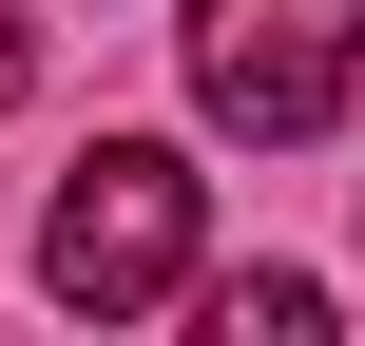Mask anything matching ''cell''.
Returning <instances> with one entry per match:
<instances>
[{"label": "cell", "instance_id": "1", "mask_svg": "<svg viewBox=\"0 0 365 346\" xmlns=\"http://www.w3.org/2000/svg\"><path fill=\"white\" fill-rule=\"evenodd\" d=\"M192 231H212L192 154H173V135H96V154L58 173V212H38V289H58L77 327H135V308L192 289Z\"/></svg>", "mask_w": 365, "mask_h": 346}, {"label": "cell", "instance_id": "3", "mask_svg": "<svg viewBox=\"0 0 365 346\" xmlns=\"http://www.w3.org/2000/svg\"><path fill=\"white\" fill-rule=\"evenodd\" d=\"M192 346H346V327H327V289H308V270H231V289L192 308Z\"/></svg>", "mask_w": 365, "mask_h": 346}, {"label": "cell", "instance_id": "2", "mask_svg": "<svg viewBox=\"0 0 365 346\" xmlns=\"http://www.w3.org/2000/svg\"><path fill=\"white\" fill-rule=\"evenodd\" d=\"M173 39H192V116L250 154H308L365 96V0H192Z\"/></svg>", "mask_w": 365, "mask_h": 346}]
</instances>
